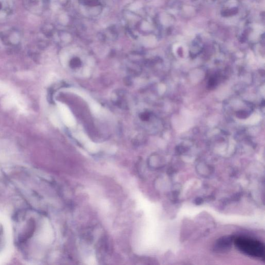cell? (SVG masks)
Masks as SVG:
<instances>
[{
	"label": "cell",
	"instance_id": "obj_1",
	"mask_svg": "<svg viewBox=\"0 0 265 265\" xmlns=\"http://www.w3.org/2000/svg\"><path fill=\"white\" fill-rule=\"evenodd\" d=\"M233 243L240 252L253 258L265 260V246L262 242L248 237H237Z\"/></svg>",
	"mask_w": 265,
	"mask_h": 265
},
{
	"label": "cell",
	"instance_id": "obj_2",
	"mask_svg": "<svg viewBox=\"0 0 265 265\" xmlns=\"http://www.w3.org/2000/svg\"><path fill=\"white\" fill-rule=\"evenodd\" d=\"M233 237L226 236L217 240L214 246V250L218 252H225L230 248L234 241Z\"/></svg>",
	"mask_w": 265,
	"mask_h": 265
},
{
	"label": "cell",
	"instance_id": "obj_3",
	"mask_svg": "<svg viewBox=\"0 0 265 265\" xmlns=\"http://www.w3.org/2000/svg\"><path fill=\"white\" fill-rule=\"evenodd\" d=\"M237 12H238V9L236 8L225 10L223 12V16H226V17L230 16H232L236 14Z\"/></svg>",
	"mask_w": 265,
	"mask_h": 265
},
{
	"label": "cell",
	"instance_id": "obj_4",
	"mask_svg": "<svg viewBox=\"0 0 265 265\" xmlns=\"http://www.w3.org/2000/svg\"><path fill=\"white\" fill-rule=\"evenodd\" d=\"M80 63H81L79 59L75 58V59H74L71 61V65H72V67H78L79 66H80Z\"/></svg>",
	"mask_w": 265,
	"mask_h": 265
},
{
	"label": "cell",
	"instance_id": "obj_5",
	"mask_svg": "<svg viewBox=\"0 0 265 265\" xmlns=\"http://www.w3.org/2000/svg\"><path fill=\"white\" fill-rule=\"evenodd\" d=\"M215 84H216V80H215V78H211L209 80V86H211V87H212V86H215Z\"/></svg>",
	"mask_w": 265,
	"mask_h": 265
},
{
	"label": "cell",
	"instance_id": "obj_6",
	"mask_svg": "<svg viewBox=\"0 0 265 265\" xmlns=\"http://www.w3.org/2000/svg\"><path fill=\"white\" fill-rule=\"evenodd\" d=\"M247 114L248 113L246 112H245V111H240V112H239V113L238 114V115L240 116H238V117L244 118H246L248 117Z\"/></svg>",
	"mask_w": 265,
	"mask_h": 265
},
{
	"label": "cell",
	"instance_id": "obj_7",
	"mask_svg": "<svg viewBox=\"0 0 265 265\" xmlns=\"http://www.w3.org/2000/svg\"><path fill=\"white\" fill-rule=\"evenodd\" d=\"M150 116L148 114V113H144L143 115H141V119L143 120H148Z\"/></svg>",
	"mask_w": 265,
	"mask_h": 265
}]
</instances>
